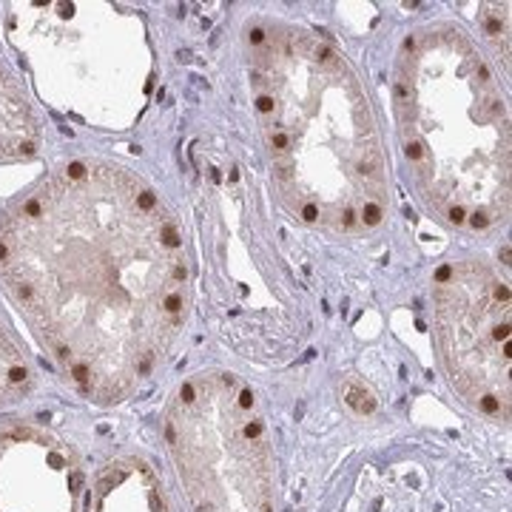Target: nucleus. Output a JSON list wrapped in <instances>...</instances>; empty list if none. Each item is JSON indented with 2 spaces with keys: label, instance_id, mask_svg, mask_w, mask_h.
<instances>
[{
  "label": "nucleus",
  "instance_id": "nucleus-2",
  "mask_svg": "<svg viewBox=\"0 0 512 512\" xmlns=\"http://www.w3.org/2000/svg\"><path fill=\"white\" fill-rule=\"evenodd\" d=\"M276 197L293 220L365 234L390 214V171L365 83L313 29L259 18L242 35Z\"/></svg>",
  "mask_w": 512,
  "mask_h": 512
},
{
  "label": "nucleus",
  "instance_id": "nucleus-9",
  "mask_svg": "<svg viewBox=\"0 0 512 512\" xmlns=\"http://www.w3.org/2000/svg\"><path fill=\"white\" fill-rule=\"evenodd\" d=\"M29 365L23 359L18 345L0 330V404L15 402L20 393L29 387Z\"/></svg>",
  "mask_w": 512,
  "mask_h": 512
},
{
  "label": "nucleus",
  "instance_id": "nucleus-3",
  "mask_svg": "<svg viewBox=\"0 0 512 512\" xmlns=\"http://www.w3.org/2000/svg\"><path fill=\"white\" fill-rule=\"evenodd\" d=\"M393 114L404 163L436 220L473 234L507 222L510 106L476 37L456 23H427L404 37Z\"/></svg>",
  "mask_w": 512,
  "mask_h": 512
},
{
  "label": "nucleus",
  "instance_id": "nucleus-8",
  "mask_svg": "<svg viewBox=\"0 0 512 512\" xmlns=\"http://www.w3.org/2000/svg\"><path fill=\"white\" fill-rule=\"evenodd\" d=\"M35 137L37 126L32 106L15 74L0 63V160L29 157L35 151Z\"/></svg>",
  "mask_w": 512,
  "mask_h": 512
},
{
  "label": "nucleus",
  "instance_id": "nucleus-10",
  "mask_svg": "<svg viewBox=\"0 0 512 512\" xmlns=\"http://www.w3.org/2000/svg\"><path fill=\"white\" fill-rule=\"evenodd\" d=\"M481 32L493 43L495 55H501L504 66H510V3L487 6Z\"/></svg>",
  "mask_w": 512,
  "mask_h": 512
},
{
  "label": "nucleus",
  "instance_id": "nucleus-5",
  "mask_svg": "<svg viewBox=\"0 0 512 512\" xmlns=\"http://www.w3.org/2000/svg\"><path fill=\"white\" fill-rule=\"evenodd\" d=\"M433 339L458 396L487 419L510 424V279L487 256L458 259L433 282Z\"/></svg>",
  "mask_w": 512,
  "mask_h": 512
},
{
  "label": "nucleus",
  "instance_id": "nucleus-1",
  "mask_svg": "<svg viewBox=\"0 0 512 512\" xmlns=\"http://www.w3.org/2000/svg\"><path fill=\"white\" fill-rule=\"evenodd\" d=\"M0 285L66 379L117 404L165 365L191 308L183 228L123 165L74 160L0 217Z\"/></svg>",
  "mask_w": 512,
  "mask_h": 512
},
{
  "label": "nucleus",
  "instance_id": "nucleus-4",
  "mask_svg": "<svg viewBox=\"0 0 512 512\" xmlns=\"http://www.w3.org/2000/svg\"><path fill=\"white\" fill-rule=\"evenodd\" d=\"M163 433L188 510L276 512L271 430L237 373L188 376L165 407Z\"/></svg>",
  "mask_w": 512,
  "mask_h": 512
},
{
  "label": "nucleus",
  "instance_id": "nucleus-7",
  "mask_svg": "<svg viewBox=\"0 0 512 512\" xmlns=\"http://www.w3.org/2000/svg\"><path fill=\"white\" fill-rule=\"evenodd\" d=\"M83 512H171V504L146 458L123 456L94 473Z\"/></svg>",
  "mask_w": 512,
  "mask_h": 512
},
{
  "label": "nucleus",
  "instance_id": "nucleus-6",
  "mask_svg": "<svg viewBox=\"0 0 512 512\" xmlns=\"http://www.w3.org/2000/svg\"><path fill=\"white\" fill-rule=\"evenodd\" d=\"M83 487L69 444L26 424L0 433V512H80Z\"/></svg>",
  "mask_w": 512,
  "mask_h": 512
}]
</instances>
